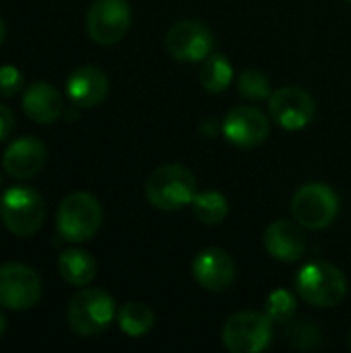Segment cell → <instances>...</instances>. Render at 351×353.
Instances as JSON below:
<instances>
[{"mask_svg":"<svg viewBox=\"0 0 351 353\" xmlns=\"http://www.w3.org/2000/svg\"><path fill=\"white\" fill-rule=\"evenodd\" d=\"M265 248L275 261L296 263L306 250V238L296 223L277 219L265 232Z\"/></svg>","mask_w":351,"mask_h":353,"instance_id":"obj_16","label":"cell"},{"mask_svg":"<svg viewBox=\"0 0 351 353\" xmlns=\"http://www.w3.org/2000/svg\"><path fill=\"white\" fill-rule=\"evenodd\" d=\"M271 118L285 130L306 128L317 114V103L312 95L300 87H281L269 97Z\"/></svg>","mask_w":351,"mask_h":353,"instance_id":"obj_11","label":"cell"},{"mask_svg":"<svg viewBox=\"0 0 351 353\" xmlns=\"http://www.w3.org/2000/svg\"><path fill=\"white\" fill-rule=\"evenodd\" d=\"M0 217L10 234L29 238L43 225L46 203L35 188L10 186L0 201Z\"/></svg>","mask_w":351,"mask_h":353,"instance_id":"obj_4","label":"cell"},{"mask_svg":"<svg viewBox=\"0 0 351 353\" xmlns=\"http://www.w3.org/2000/svg\"><path fill=\"white\" fill-rule=\"evenodd\" d=\"M192 211L201 223L217 225L228 217L230 207H228V201L221 192L205 190V192H197V196L192 201Z\"/></svg>","mask_w":351,"mask_h":353,"instance_id":"obj_21","label":"cell"},{"mask_svg":"<svg viewBox=\"0 0 351 353\" xmlns=\"http://www.w3.org/2000/svg\"><path fill=\"white\" fill-rule=\"evenodd\" d=\"M12 128H14V114L10 108L0 103V143L12 132Z\"/></svg>","mask_w":351,"mask_h":353,"instance_id":"obj_25","label":"cell"},{"mask_svg":"<svg viewBox=\"0 0 351 353\" xmlns=\"http://www.w3.org/2000/svg\"><path fill=\"white\" fill-rule=\"evenodd\" d=\"M116 316L114 300L108 292L97 288H85L77 292L66 310L68 327L81 337H93L106 331Z\"/></svg>","mask_w":351,"mask_h":353,"instance_id":"obj_3","label":"cell"},{"mask_svg":"<svg viewBox=\"0 0 351 353\" xmlns=\"http://www.w3.org/2000/svg\"><path fill=\"white\" fill-rule=\"evenodd\" d=\"M348 2H351V0H348Z\"/></svg>","mask_w":351,"mask_h":353,"instance_id":"obj_30","label":"cell"},{"mask_svg":"<svg viewBox=\"0 0 351 353\" xmlns=\"http://www.w3.org/2000/svg\"><path fill=\"white\" fill-rule=\"evenodd\" d=\"M215 37L211 29L199 21H178L166 35L168 52L180 62H203L213 54Z\"/></svg>","mask_w":351,"mask_h":353,"instance_id":"obj_10","label":"cell"},{"mask_svg":"<svg viewBox=\"0 0 351 353\" xmlns=\"http://www.w3.org/2000/svg\"><path fill=\"white\" fill-rule=\"evenodd\" d=\"M350 347H351V335H350Z\"/></svg>","mask_w":351,"mask_h":353,"instance_id":"obj_29","label":"cell"},{"mask_svg":"<svg viewBox=\"0 0 351 353\" xmlns=\"http://www.w3.org/2000/svg\"><path fill=\"white\" fill-rule=\"evenodd\" d=\"M58 273L66 283L83 288L95 279L97 263L89 252L79 250V248H68L58 259Z\"/></svg>","mask_w":351,"mask_h":353,"instance_id":"obj_18","label":"cell"},{"mask_svg":"<svg viewBox=\"0 0 351 353\" xmlns=\"http://www.w3.org/2000/svg\"><path fill=\"white\" fill-rule=\"evenodd\" d=\"M145 196L159 211L184 209L186 205H192L197 196V178L184 165H159L147 178Z\"/></svg>","mask_w":351,"mask_h":353,"instance_id":"obj_1","label":"cell"},{"mask_svg":"<svg viewBox=\"0 0 351 353\" xmlns=\"http://www.w3.org/2000/svg\"><path fill=\"white\" fill-rule=\"evenodd\" d=\"M23 110L37 124H52L60 118L64 103L60 91L43 81L31 83L23 93Z\"/></svg>","mask_w":351,"mask_h":353,"instance_id":"obj_17","label":"cell"},{"mask_svg":"<svg viewBox=\"0 0 351 353\" xmlns=\"http://www.w3.org/2000/svg\"><path fill=\"white\" fill-rule=\"evenodd\" d=\"M130 6L126 0H95L87 12V33L95 43L114 46L130 27Z\"/></svg>","mask_w":351,"mask_h":353,"instance_id":"obj_8","label":"cell"},{"mask_svg":"<svg viewBox=\"0 0 351 353\" xmlns=\"http://www.w3.org/2000/svg\"><path fill=\"white\" fill-rule=\"evenodd\" d=\"M23 89V74L17 66H0V97H12Z\"/></svg>","mask_w":351,"mask_h":353,"instance_id":"obj_24","label":"cell"},{"mask_svg":"<svg viewBox=\"0 0 351 353\" xmlns=\"http://www.w3.org/2000/svg\"><path fill=\"white\" fill-rule=\"evenodd\" d=\"M199 79H201V85L209 93H221L230 87V83L234 79L232 62L223 54H209L203 60Z\"/></svg>","mask_w":351,"mask_h":353,"instance_id":"obj_19","label":"cell"},{"mask_svg":"<svg viewBox=\"0 0 351 353\" xmlns=\"http://www.w3.org/2000/svg\"><path fill=\"white\" fill-rule=\"evenodd\" d=\"M192 275L207 292H223L236 279V263L221 248H205L192 263Z\"/></svg>","mask_w":351,"mask_h":353,"instance_id":"obj_13","label":"cell"},{"mask_svg":"<svg viewBox=\"0 0 351 353\" xmlns=\"http://www.w3.org/2000/svg\"><path fill=\"white\" fill-rule=\"evenodd\" d=\"M298 296L317 308L337 306L348 292L345 275L329 263H308L296 275Z\"/></svg>","mask_w":351,"mask_h":353,"instance_id":"obj_2","label":"cell"},{"mask_svg":"<svg viewBox=\"0 0 351 353\" xmlns=\"http://www.w3.org/2000/svg\"><path fill=\"white\" fill-rule=\"evenodd\" d=\"M4 37H6V25H4V21H2V17H0V46H2Z\"/></svg>","mask_w":351,"mask_h":353,"instance_id":"obj_26","label":"cell"},{"mask_svg":"<svg viewBox=\"0 0 351 353\" xmlns=\"http://www.w3.org/2000/svg\"><path fill=\"white\" fill-rule=\"evenodd\" d=\"M155 314L143 302H128L118 310V325L128 337H143L153 329Z\"/></svg>","mask_w":351,"mask_h":353,"instance_id":"obj_20","label":"cell"},{"mask_svg":"<svg viewBox=\"0 0 351 353\" xmlns=\"http://www.w3.org/2000/svg\"><path fill=\"white\" fill-rule=\"evenodd\" d=\"M110 83L101 68L97 66H79L66 81V93L70 101L79 108H95L108 95Z\"/></svg>","mask_w":351,"mask_h":353,"instance_id":"obj_15","label":"cell"},{"mask_svg":"<svg viewBox=\"0 0 351 353\" xmlns=\"http://www.w3.org/2000/svg\"><path fill=\"white\" fill-rule=\"evenodd\" d=\"M0 188H2V176H0Z\"/></svg>","mask_w":351,"mask_h":353,"instance_id":"obj_28","label":"cell"},{"mask_svg":"<svg viewBox=\"0 0 351 353\" xmlns=\"http://www.w3.org/2000/svg\"><path fill=\"white\" fill-rule=\"evenodd\" d=\"M298 310V302L292 292L288 290H275L269 294L265 302V314L273 323H290Z\"/></svg>","mask_w":351,"mask_h":353,"instance_id":"obj_22","label":"cell"},{"mask_svg":"<svg viewBox=\"0 0 351 353\" xmlns=\"http://www.w3.org/2000/svg\"><path fill=\"white\" fill-rule=\"evenodd\" d=\"M221 128H223V137L232 145L242 147V149L257 147L265 143V139L269 137L267 116L252 105H238L230 110L228 116L223 118Z\"/></svg>","mask_w":351,"mask_h":353,"instance_id":"obj_12","label":"cell"},{"mask_svg":"<svg viewBox=\"0 0 351 353\" xmlns=\"http://www.w3.org/2000/svg\"><path fill=\"white\" fill-rule=\"evenodd\" d=\"M238 89L248 99H267L271 97V81L263 70L250 68L238 77Z\"/></svg>","mask_w":351,"mask_h":353,"instance_id":"obj_23","label":"cell"},{"mask_svg":"<svg viewBox=\"0 0 351 353\" xmlns=\"http://www.w3.org/2000/svg\"><path fill=\"white\" fill-rule=\"evenodd\" d=\"M101 205L89 192H72L58 207V234L66 242H87L101 228Z\"/></svg>","mask_w":351,"mask_h":353,"instance_id":"obj_5","label":"cell"},{"mask_svg":"<svg viewBox=\"0 0 351 353\" xmlns=\"http://www.w3.org/2000/svg\"><path fill=\"white\" fill-rule=\"evenodd\" d=\"M273 337V321L254 310H242L232 314L221 331L223 345L232 353L263 352Z\"/></svg>","mask_w":351,"mask_h":353,"instance_id":"obj_6","label":"cell"},{"mask_svg":"<svg viewBox=\"0 0 351 353\" xmlns=\"http://www.w3.org/2000/svg\"><path fill=\"white\" fill-rule=\"evenodd\" d=\"M339 211V199L335 190L323 182H310L298 188L292 199V215L306 230L329 228Z\"/></svg>","mask_w":351,"mask_h":353,"instance_id":"obj_7","label":"cell"},{"mask_svg":"<svg viewBox=\"0 0 351 353\" xmlns=\"http://www.w3.org/2000/svg\"><path fill=\"white\" fill-rule=\"evenodd\" d=\"M41 298L39 275L21 263L0 265V306L8 310H29Z\"/></svg>","mask_w":351,"mask_h":353,"instance_id":"obj_9","label":"cell"},{"mask_svg":"<svg viewBox=\"0 0 351 353\" xmlns=\"http://www.w3.org/2000/svg\"><path fill=\"white\" fill-rule=\"evenodd\" d=\"M48 159V147L35 137H21L12 141L2 157L4 172L14 180L33 178Z\"/></svg>","mask_w":351,"mask_h":353,"instance_id":"obj_14","label":"cell"},{"mask_svg":"<svg viewBox=\"0 0 351 353\" xmlns=\"http://www.w3.org/2000/svg\"><path fill=\"white\" fill-rule=\"evenodd\" d=\"M4 331H6V319H4V314L0 312V337L4 335Z\"/></svg>","mask_w":351,"mask_h":353,"instance_id":"obj_27","label":"cell"}]
</instances>
